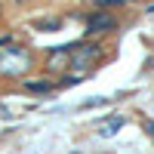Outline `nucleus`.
<instances>
[{
  "label": "nucleus",
  "mask_w": 154,
  "mask_h": 154,
  "mask_svg": "<svg viewBox=\"0 0 154 154\" xmlns=\"http://www.w3.org/2000/svg\"><path fill=\"white\" fill-rule=\"evenodd\" d=\"M120 126H126V117H123V114H117V117L105 120V123H102V130H99V136H102V139H111V136L120 133Z\"/></svg>",
  "instance_id": "7"
},
{
  "label": "nucleus",
  "mask_w": 154,
  "mask_h": 154,
  "mask_svg": "<svg viewBox=\"0 0 154 154\" xmlns=\"http://www.w3.org/2000/svg\"><path fill=\"white\" fill-rule=\"evenodd\" d=\"M25 93H31V96H53L56 89H59V80H53V77H37V80H25L22 83Z\"/></svg>",
  "instance_id": "5"
},
{
  "label": "nucleus",
  "mask_w": 154,
  "mask_h": 154,
  "mask_svg": "<svg viewBox=\"0 0 154 154\" xmlns=\"http://www.w3.org/2000/svg\"><path fill=\"white\" fill-rule=\"evenodd\" d=\"M0 16H3V3H0Z\"/></svg>",
  "instance_id": "12"
},
{
  "label": "nucleus",
  "mask_w": 154,
  "mask_h": 154,
  "mask_svg": "<svg viewBox=\"0 0 154 154\" xmlns=\"http://www.w3.org/2000/svg\"><path fill=\"white\" fill-rule=\"evenodd\" d=\"M148 16H154V6H151V9H148Z\"/></svg>",
  "instance_id": "11"
},
{
  "label": "nucleus",
  "mask_w": 154,
  "mask_h": 154,
  "mask_svg": "<svg viewBox=\"0 0 154 154\" xmlns=\"http://www.w3.org/2000/svg\"><path fill=\"white\" fill-rule=\"evenodd\" d=\"M62 28H65V19L62 16H43V19L34 22V31H43V34H56Z\"/></svg>",
  "instance_id": "6"
},
{
  "label": "nucleus",
  "mask_w": 154,
  "mask_h": 154,
  "mask_svg": "<svg viewBox=\"0 0 154 154\" xmlns=\"http://www.w3.org/2000/svg\"><path fill=\"white\" fill-rule=\"evenodd\" d=\"M102 59H105V46H102V40H80V43H74L71 49V71L74 74H93L99 65H102Z\"/></svg>",
  "instance_id": "2"
},
{
  "label": "nucleus",
  "mask_w": 154,
  "mask_h": 154,
  "mask_svg": "<svg viewBox=\"0 0 154 154\" xmlns=\"http://www.w3.org/2000/svg\"><path fill=\"white\" fill-rule=\"evenodd\" d=\"M71 49L74 43H65V46H53V49H46L43 53V71L49 77H59V74H68L71 71Z\"/></svg>",
  "instance_id": "4"
},
{
  "label": "nucleus",
  "mask_w": 154,
  "mask_h": 154,
  "mask_svg": "<svg viewBox=\"0 0 154 154\" xmlns=\"http://www.w3.org/2000/svg\"><path fill=\"white\" fill-rule=\"evenodd\" d=\"M102 105H108V99H102V96H93L83 102V108H102Z\"/></svg>",
  "instance_id": "9"
},
{
  "label": "nucleus",
  "mask_w": 154,
  "mask_h": 154,
  "mask_svg": "<svg viewBox=\"0 0 154 154\" xmlns=\"http://www.w3.org/2000/svg\"><path fill=\"white\" fill-rule=\"evenodd\" d=\"M93 3V9H117V6H126L130 0H86Z\"/></svg>",
  "instance_id": "8"
},
{
  "label": "nucleus",
  "mask_w": 154,
  "mask_h": 154,
  "mask_svg": "<svg viewBox=\"0 0 154 154\" xmlns=\"http://www.w3.org/2000/svg\"><path fill=\"white\" fill-rule=\"evenodd\" d=\"M83 22H86V37L89 40H96V37L102 40V37H108V34H114L120 28V19L114 16V9H93Z\"/></svg>",
  "instance_id": "3"
},
{
  "label": "nucleus",
  "mask_w": 154,
  "mask_h": 154,
  "mask_svg": "<svg viewBox=\"0 0 154 154\" xmlns=\"http://www.w3.org/2000/svg\"><path fill=\"white\" fill-rule=\"evenodd\" d=\"M142 130H145V136H151V139H154V120H148V117H145V120H142Z\"/></svg>",
  "instance_id": "10"
},
{
  "label": "nucleus",
  "mask_w": 154,
  "mask_h": 154,
  "mask_svg": "<svg viewBox=\"0 0 154 154\" xmlns=\"http://www.w3.org/2000/svg\"><path fill=\"white\" fill-rule=\"evenodd\" d=\"M37 53L25 43H9L0 49V80H25L37 71Z\"/></svg>",
  "instance_id": "1"
}]
</instances>
